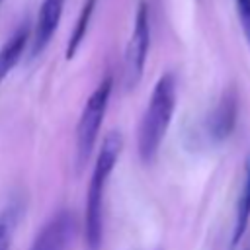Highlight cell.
I'll use <instances>...</instances> for the list:
<instances>
[{"mask_svg":"<svg viewBox=\"0 0 250 250\" xmlns=\"http://www.w3.org/2000/svg\"><path fill=\"white\" fill-rule=\"evenodd\" d=\"M123 148V137L119 131H111L98 152L94 172L90 178L86 205H84V248L100 250L104 238V191L109 174L115 168V162Z\"/></svg>","mask_w":250,"mask_h":250,"instance_id":"1","label":"cell"},{"mask_svg":"<svg viewBox=\"0 0 250 250\" xmlns=\"http://www.w3.org/2000/svg\"><path fill=\"white\" fill-rule=\"evenodd\" d=\"M174 109H176V76L172 72H166L154 84L148 105L139 125L137 146L143 164H150L154 160L160 143L170 127Z\"/></svg>","mask_w":250,"mask_h":250,"instance_id":"2","label":"cell"},{"mask_svg":"<svg viewBox=\"0 0 250 250\" xmlns=\"http://www.w3.org/2000/svg\"><path fill=\"white\" fill-rule=\"evenodd\" d=\"M111 90H113V78L105 76L98 84V88L90 94V98L86 100V104L82 107V113H80V119L76 125V152H78L80 166L88 160V156L96 145V139H98V133H100L107 104H109Z\"/></svg>","mask_w":250,"mask_h":250,"instance_id":"3","label":"cell"},{"mask_svg":"<svg viewBox=\"0 0 250 250\" xmlns=\"http://www.w3.org/2000/svg\"><path fill=\"white\" fill-rule=\"evenodd\" d=\"M150 47V18H148V4L145 0L139 2L135 14L133 33L125 51V70H127V86L135 88L143 76L146 55Z\"/></svg>","mask_w":250,"mask_h":250,"instance_id":"4","label":"cell"},{"mask_svg":"<svg viewBox=\"0 0 250 250\" xmlns=\"http://www.w3.org/2000/svg\"><path fill=\"white\" fill-rule=\"evenodd\" d=\"M238 119V92L236 88H227L219 98L217 105L209 113L205 121V133L213 143H221L229 139L236 127Z\"/></svg>","mask_w":250,"mask_h":250,"instance_id":"5","label":"cell"},{"mask_svg":"<svg viewBox=\"0 0 250 250\" xmlns=\"http://www.w3.org/2000/svg\"><path fill=\"white\" fill-rule=\"evenodd\" d=\"M76 230V219L70 211H59L35 236L29 250H68Z\"/></svg>","mask_w":250,"mask_h":250,"instance_id":"6","label":"cell"},{"mask_svg":"<svg viewBox=\"0 0 250 250\" xmlns=\"http://www.w3.org/2000/svg\"><path fill=\"white\" fill-rule=\"evenodd\" d=\"M62 8H64V0H43V4L39 6L37 21L31 37V57L41 55L49 45V41L53 39L62 16Z\"/></svg>","mask_w":250,"mask_h":250,"instance_id":"7","label":"cell"},{"mask_svg":"<svg viewBox=\"0 0 250 250\" xmlns=\"http://www.w3.org/2000/svg\"><path fill=\"white\" fill-rule=\"evenodd\" d=\"M27 39H29V29L27 25H21L0 49V82L8 76V72L20 62L23 51H25V45H27Z\"/></svg>","mask_w":250,"mask_h":250,"instance_id":"8","label":"cell"},{"mask_svg":"<svg viewBox=\"0 0 250 250\" xmlns=\"http://www.w3.org/2000/svg\"><path fill=\"white\" fill-rule=\"evenodd\" d=\"M250 223V160L244 162V174L240 184V193L236 201V219H234V232H232V244L236 246L246 232Z\"/></svg>","mask_w":250,"mask_h":250,"instance_id":"9","label":"cell"},{"mask_svg":"<svg viewBox=\"0 0 250 250\" xmlns=\"http://www.w3.org/2000/svg\"><path fill=\"white\" fill-rule=\"evenodd\" d=\"M96 4H98V0H84V4H82V10H80V14H78V20H76V23H74V29H72V33H70V39H68L66 51H64V57H66L68 61L76 55V51L80 49V43H82L84 37H86V31H88L92 14H94V10H96Z\"/></svg>","mask_w":250,"mask_h":250,"instance_id":"10","label":"cell"},{"mask_svg":"<svg viewBox=\"0 0 250 250\" xmlns=\"http://www.w3.org/2000/svg\"><path fill=\"white\" fill-rule=\"evenodd\" d=\"M236 2V14L240 20V27L250 43V0H234Z\"/></svg>","mask_w":250,"mask_h":250,"instance_id":"11","label":"cell"},{"mask_svg":"<svg viewBox=\"0 0 250 250\" xmlns=\"http://www.w3.org/2000/svg\"><path fill=\"white\" fill-rule=\"evenodd\" d=\"M10 248V227L8 223L0 221V250H8Z\"/></svg>","mask_w":250,"mask_h":250,"instance_id":"12","label":"cell"},{"mask_svg":"<svg viewBox=\"0 0 250 250\" xmlns=\"http://www.w3.org/2000/svg\"><path fill=\"white\" fill-rule=\"evenodd\" d=\"M0 4H2V0H0Z\"/></svg>","mask_w":250,"mask_h":250,"instance_id":"13","label":"cell"}]
</instances>
